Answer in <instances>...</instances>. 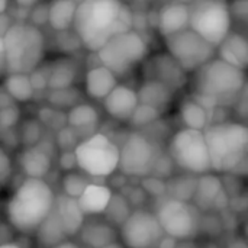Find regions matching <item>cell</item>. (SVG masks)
I'll list each match as a JSON object with an SVG mask.
<instances>
[{"label": "cell", "mask_w": 248, "mask_h": 248, "mask_svg": "<svg viewBox=\"0 0 248 248\" xmlns=\"http://www.w3.org/2000/svg\"><path fill=\"white\" fill-rule=\"evenodd\" d=\"M71 29L81 46L96 52L113 35L132 29V12L122 0H81Z\"/></svg>", "instance_id": "obj_1"}, {"label": "cell", "mask_w": 248, "mask_h": 248, "mask_svg": "<svg viewBox=\"0 0 248 248\" xmlns=\"http://www.w3.org/2000/svg\"><path fill=\"white\" fill-rule=\"evenodd\" d=\"M246 71L240 70L217 55L193 73L196 99L208 112L217 106L234 105L240 93L247 87Z\"/></svg>", "instance_id": "obj_2"}, {"label": "cell", "mask_w": 248, "mask_h": 248, "mask_svg": "<svg viewBox=\"0 0 248 248\" xmlns=\"http://www.w3.org/2000/svg\"><path fill=\"white\" fill-rule=\"evenodd\" d=\"M212 171L240 174L247 167L248 128L243 122H212L203 129Z\"/></svg>", "instance_id": "obj_3"}, {"label": "cell", "mask_w": 248, "mask_h": 248, "mask_svg": "<svg viewBox=\"0 0 248 248\" xmlns=\"http://www.w3.org/2000/svg\"><path fill=\"white\" fill-rule=\"evenodd\" d=\"M54 202L55 193L48 182L26 177L7 202V224L20 234H33L54 208Z\"/></svg>", "instance_id": "obj_4"}, {"label": "cell", "mask_w": 248, "mask_h": 248, "mask_svg": "<svg viewBox=\"0 0 248 248\" xmlns=\"http://www.w3.org/2000/svg\"><path fill=\"white\" fill-rule=\"evenodd\" d=\"M6 71L29 74L41 67L46 42L42 31L28 22H13L3 36Z\"/></svg>", "instance_id": "obj_5"}, {"label": "cell", "mask_w": 248, "mask_h": 248, "mask_svg": "<svg viewBox=\"0 0 248 248\" xmlns=\"http://www.w3.org/2000/svg\"><path fill=\"white\" fill-rule=\"evenodd\" d=\"M147 42L140 32L129 29L109 38L97 51L99 64L110 70L116 77L132 73L147 58Z\"/></svg>", "instance_id": "obj_6"}, {"label": "cell", "mask_w": 248, "mask_h": 248, "mask_svg": "<svg viewBox=\"0 0 248 248\" xmlns=\"http://www.w3.org/2000/svg\"><path fill=\"white\" fill-rule=\"evenodd\" d=\"M74 155L77 167L92 179L110 177L118 171L119 145L106 134L94 132L78 141Z\"/></svg>", "instance_id": "obj_7"}, {"label": "cell", "mask_w": 248, "mask_h": 248, "mask_svg": "<svg viewBox=\"0 0 248 248\" xmlns=\"http://www.w3.org/2000/svg\"><path fill=\"white\" fill-rule=\"evenodd\" d=\"M187 9L189 29L215 48L231 32L232 17L225 0H193Z\"/></svg>", "instance_id": "obj_8"}, {"label": "cell", "mask_w": 248, "mask_h": 248, "mask_svg": "<svg viewBox=\"0 0 248 248\" xmlns=\"http://www.w3.org/2000/svg\"><path fill=\"white\" fill-rule=\"evenodd\" d=\"M169 157L185 173L201 176L212 171L203 131L190 128L177 131L170 140Z\"/></svg>", "instance_id": "obj_9"}, {"label": "cell", "mask_w": 248, "mask_h": 248, "mask_svg": "<svg viewBox=\"0 0 248 248\" xmlns=\"http://www.w3.org/2000/svg\"><path fill=\"white\" fill-rule=\"evenodd\" d=\"M155 217L164 235L177 241L192 240L201 231L199 209L190 202L167 198L158 205Z\"/></svg>", "instance_id": "obj_10"}, {"label": "cell", "mask_w": 248, "mask_h": 248, "mask_svg": "<svg viewBox=\"0 0 248 248\" xmlns=\"http://www.w3.org/2000/svg\"><path fill=\"white\" fill-rule=\"evenodd\" d=\"M160 157L155 142L144 132H131L119 147L118 170L125 177H145L153 173Z\"/></svg>", "instance_id": "obj_11"}, {"label": "cell", "mask_w": 248, "mask_h": 248, "mask_svg": "<svg viewBox=\"0 0 248 248\" xmlns=\"http://www.w3.org/2000/svg\"><path fill=\"white\" fill-rule=\"evenodd\" d=\"M164 44L167 52L187 74L195 73L217 55V48L189 28L164 38Z\"/></svg>", "instance_id": "obj_12"}, {"label": "cell", "mask_w": 248, "mask_h": 248, "mask_svg": "<svg viewBox=\"0 0 248 248\" xmlns=\"http://www.w3.org/2000/svg\"><path fill=\"white\" fill-rule=\"evenodd\" d=\"M118 235L125 248H155L164 232L155 214L147 209H135L119 227Z\"/></svg>", "instance_id": "obj_13"}, {"label": "cell", "mask_w": 248, "mask_h": 248, "mask_svg": "<svg viewBox=\"0 0 248 248\" xmlns=\"http://www.w3.org/2000/svg\"><path fill=\"white\" fill-rule=\"evenodd\" d=\"M142 62V76L145 80H155L158 83H163L174 93L187 84V73L167 51L145 58Z\"/></svg>", "instance_id": "obj_14"}, {"label": "cell", "mask_w": 248, "mask_h": 248, "mask_svg": "<svg viewBox=\"0 0 248 248\" xmlns=\"http://www.w3.org/2000/svg\"><path fill=\"white\" fill-rule=\"evenodd\" d=\"M106 113L118 121V122H128L138 106V96L137 90L125 86L116 84L112 92L102 100Z\"/></svg>", "instance_id": "obj_15"}, {"label": "cell", "mask_w": 248, "mask_h": 248, "mask_svg": "<svg viewBox=\"0 0 248 248\" xmlns=\"http://www.w3.org/2000/svg\"><path fill=\"white\" fill-rule=\"evenodd\" d=\"M227 196V190L225 186L222 183V180L209 173L201 174V177H198V183H196V189H195V195H193V205L199 209V211H208V209H222V203L221 199Z\"/></svg>", "instance_id": "obj_16"}, {"label": "cell", "mask_w": 248, "mask_h": 248, "mask_svg": "<svg viewBox=\"0 0 248 248\" xmlns=\"http://www.w3.org/2000/svg\"><path fill=\"white\" fill-rule=\"evenodd\" d=\"M157 29L163 38L189 28V9L186 3L167 1L157 12Z\"/></svg>", "instance_id": "obj_17"}, {"label": "cell", "mask_w": 248, "mask_h": 248, "mask_svg": "<svg viewBox=\"0 0 248 248\" xmlns=\"http://www.w3.org/2000/svg\"><path fill=\"white\" fill-rule=\"evenodd\" d=\"M22 173L29 179H45L51 171V154L39 144L25 147L17 158Z\"/></svg>", "instance_id": "obj_18"}, {"label": "cell", "mask_w": 248, "mask_h": 248, "mask_svg": "<svg viewBox=\"0 0 248 248\" xmlns=\"http://www.w3.org/2000/svg\"><path fill=\"white\" fill-rule=\"evenodd\" d=\"M54 211L62 225V230H64L67 238L77 235L86 221V215L80 209L77 199L68 198L62 193L55 195Z\"/></svg>", "instance_id": "obj_19"}, {"label": "cell", "mask_w": 248, "mask_h": 248, "mask_svg": "<svg viewBox=\"0 0 248 248\" xmlns=\"http://www.w3.org/2000/svg\"><path fill=\"white\" fill-rule=\"evenodd\" d=\"M217 57L246 71L248 67V42L246 36L238 32H230L217 46Z\"/></svg>", "instance_id": "obj_20"}, {"label": "cell", "mask_w": 248, "mask_h": 248, "mask_svg": "<svg viewBox=\"0 0 248 248\" xmlns=\"http://www.w3.org/2000/svg\"><path fill=\"white\" fill-rule=\"evenodd\" d=\"M99 112L93 105L78 102L68 109V113L65 115V124L77 134V137H81L83 140L96 132L94 128L99 124Z\"/></svg>", "instance_id": "obj_21"}, {"label": "cell", "mask_w": 248, "mask_h": 248, "mask_svg": "<svg viewBox=\"0 0 248 248\" xmlns=\"http://www.w3.org/2000/svg\"><path fill=\"white\" fill-rule=\"evenodd\" d=\"M118 84V77L105 65H93L84 77V92L90 99L103 100Z\"/></svg>", "instance_id": "obj_22"}, {"label": "cell", "mask_w": 248, "mask_h": 248, "mask_svg": "<svg viewBox=\"0 0 248 248\" xmlns=\"http://www.w3.org/2000/svg\"><path fill=\"white\" fill-rule=\"evenodd\" d=\"M113 190L105 183L90 182L83 193L77 198V203L84 215H100L105 212Z\"/></svg>", "instance_id": "obj_23"}, {"label": "cell", "mask_w": 248, "mask_h": 248, "mask_svg": "<svg viewBox=\"0 0 248 248\" xmlns=\"http://www.w3.org/2000/svg\"><path fill=\"white\" fill-rule=\"evenodd\" d=\"M137 96L138 103L154 108L155 110L163 113L171 105L174 92L155 80H144L141 87L137 90Z\"/></svg>", "instance_id": "obj_24"}, {"label": "cell", "mask_w": 248, "mask_h": 248, "mask_svg": "<svg viewBox=\"0 0 248 248\" xmlns=\"http://www.w3.org/2000/svg\"><path fill=\"white\" fill-rule=\"evenodd\" d=\"M80 240L86 247L89 248H102L108 246L109 243H113L118 240V231L116 227L109 224L108 221H90L83 224L81 230L78 231Z\"/></svg>", "instance_id": "obj_25"}, {"label": "cell", "mask_w": 248, "mask_h": 248, "mask_svg": "<svg viewBox=\"0 0 248 248\" xmlns=\"http://www.w3.org/2000/svg\"><path fill=\"white\" fill-rule=\"evenodd\" d=\"M76 74H77V67L74 61H71L70 58L62 57L52 61L48 67V71L45 73L48 89L58 90V89L71 87L76 80Z\"/></svg>", "instance_id": "obj_26"}, {"label": "cell", "mask_w": 248, "mask_h": 248, "mask_svg": "<svg viewBox=\"0 0 248 248\" xmlns=\"http://www.w3.org/2000/svg\"><path fill=\"white\" fill-rule=\"evenodd\" d=\"M76 7L77 4L70 0H51V3H48L46 23L55 32L70 31L73 28Z\"/></svg>", "instance_id": "obj_27"}, {"label": "cell", "mask_w": 248, "mask_h": 248, "mask_svg": "<svg viewBox=\"0 0 248 248\" xmlns=\"http://www.w3.org/2000/svg\"><path fill=\"white\" fill-rule=\"evenodd\" d=\"M33 234H36V241L42 248H52L54 246L60 244L61 241L67 240V235L62 230V225L54 208L45 217V219L39 224V227L36 228Z\"/></svg>", "instance_id": "obj_28"}, {"label": "cell", "mask_w": 248, "mask_h": 248, "mask_svg": "<svg viewBox=\"0 0 248 248\" xmlns=\"http://www.w3.org/2000/svg\"><path fill=\"white\" fill-rule=\"evenodd\" d=\"M179 113L185 128L203 131L211 124L209 112L193 97H189L182 102Z\"/></svg>", "instance_id": "obj_29"}, {"label": "cell", "mask_w": 248, "mask_h": 248, "mask_svg": "<svg viewBox=\"0 0 248 248\" xmlns=\"http://www.w3.org/2000/svg\"><path fill=\"white\" fill-rule=\"evenodd\" d=\"M3 87L15 103H26L32 100V97L35 96V90L31 84L28 74H22V73L6 74Z\"/></svg>", "instance_id": "obj_30"}, {"label": "cell", "mask_w": 248, "mask_h": 248, "mask_svg": "<svg viewBox=\"0 0 248 248\" xmlns=\"http://www.w3.org/2000/svg\"><path fill=\"white\" fill-rule=\"evenodd\" d=\"M166 183H167V195H169V198L190 202L193 199V195H195L198 177H195V174L187 173L185 176H179V177L166 180Z\"/></svg>", "instance_id": "obj_31"}, {"label": "cell", "mask_w": 248, "mask_h": 248, "mask_svg": "<svg viewBox=\"0 0 248 248\" xmlns=\"http://www.w3.org/2000/svg\"><path fill=\"white\" fill-rule=\"evenodd\" d=\"M131 212H132V206L128 202V199L125 198V195L113 192L103 214L109 224L119 228L124 224V221L129 217Z\"/></svg>", "instance_id": "obj_32"}, {"label": "cell", "mask_w": 248, "mask_h": 248, "mask_svg": "<svg viewBox=\"0 0 248 248\" xmlns=\"http://www.w3.org/2000/svg\"><path fill=\"white\" fill-rule=\"evenodd\" d=\"M92 180L89 179V176H84V173H76V171H68L62 179H61V189H62V195L77 199L83 190L86 189V186L90 183Z\"/></svg>", "instance_id": "obj_33"}, {"label": "cell", "mask_w": 248, "mask_h": 248, "mask_svg": "<svg viewBox=\"0 0 248 248\" xmlns=\"http://www.w3.org/2000/svg\"><path fill=\"white\" fill-rule=\"evenodd\" d=\"M48 102L51 103V106L57 109H62V108L70 109L80 102V94H78V90L73 87L51 90V93L48 94Z\"/></svg>", "instance_id": "obj_34"}, {"label": "cell", "mask_w": 248, "mask_h": 248, "mask_svg": "<svg viewBox=\"0 0 248 248\" xmlns=\"http://www.w3.org/2000/svg\"><path fill=\"white\" fill-rule=\"evenodd\" d=\"M160 115L161 113L158 110H155L154 108L138 103V106L135 108V110L128 122L135 128H145V126H150L151 124H154L160 118Z\"/></svg>", "instance_id": "obj_35"}, {"label": "cell", "mask_w": 248, "mask_h": 248, "mask_svg": "<svg viewBox=\"0 0 248 248\" xmlns=\"http://www.w3.org/2000/svg\"><path fill=\"white\" fill-rule=\"evenodd\" d=\"M141 189L145 192V195H151L154 198H163L167 195V183L164 179L157 176H145L141 177Z\"/></svg>", "instance_id": "obj_36"}, {"label": "cell", "mask_w": 248, "mask_h": 248, "mask_svg": "<svg viewBox=\"0 0 248 248\" xmlns=\"http://www.w3.org/2000/svg\"><path fill=\"white\" fill-rule=\"evenodd\" d=\"M41 132H42V129H41V124L38 121H26L22 131H20L22 144L25 147L36 145L42 138Z\"/></svg>", "instance_id": "obj_37"}, {"label": "cell", "mask_w": 248, "mask_h": 248, "mask_svg": "<svg viewBox=\"0 0 248 248\" xmlns=\"http://www.w3.org/2000/svg\"><path fill=\"white\" fill-rule=\"evenodd\" d=\"M78 137L77 134L70 128V126H62L57 132V145L61 148V151H73L76 145L78 144Z\"/></svg>", "instance_id": "obj_38"}, {"label": "cell", "mask_w": 248, "mask_h": 248, "mask_svg": "<svg viewBox=\"0 0 248 248\" xmlns=\"http://www.w3.org/2000/svg\"><path fill=\"white\" fill-rule=\"evenodd\" d=\"M19 116H20V110L16 106V103L0 109V131L15 128L19 121Z\"/></svg>", "instance_id": "obj_39"}, {"label": "cell", "mask_w": 248, "mask_h": 248, "mask_svg": "<svg viewBox=\"0 0 248 248\" xmlns=\"http://www.w3.org/2000/svg\"><path fill=\"white\" fill-rule=\"evenodd\" d=\"M12 160L9 157V154L4 151L3 147H0V185L3 186L4 183H7V180L12 176Z\"/></svg>", "instance_id": "obj_40"}, {"label": "cell", "mask_w": 248, "mask_h": 248, "mask_svg": "<svg viewBox=\"0 0 248 248\" xmlns=\"http://www.w3.org/2000/svg\"><path fill=\"white\" fill-rule=\"evenodd\" d=\"M60 169L64 171H74V169L77 167V161H76V155H74V150L73 151H61L60 155Z\"/></svg>", "instance_id": "obj_41"}, {"label": "cell", "mask_w": 248, "mask_h": 248, "mask_svg": "<svg viewBox=\"0 0 248 248\" xmlns=\"http://www.w3.org/2000/svg\"><path fill=\"white\" fill-rule=\"evenodd\" d=\"M230 12H231V17H237L238 20L246 22L247 20V0H237L232 6H230Z\"/></svg>", "instance_id": "obj_42"}, {"label": "cell", "mask_w": 248, "mask_h": 248, "mask_svg": "<svg viewBox=\"0 0 248 248\" xmlns=\"http://www.w3.org/2000/svg\"><path fill=\"white\" fill-rule=\"evenodd\" d=\"M13 20L10 17V15H7L6 12L4 13H0V38L4 36V33L7 32V29L12 26Z\"/></svg>", "instance_id": "obj_43"}, {"label": "cell", "mask_w": 248, "mask_h": 248, "mask_svg": "<svg viewBox=\"0 0 248 248\" xmlns=\"http://www.w3.org/2000/svg\"><path fill=\"white\" fill-rule=\"evenodd\" d=\"M177 243H179V241H177L176 238L169 237V235H164V237L160 240V243L157 244V247L155 248H176Z\"/></svg>", "instance_id": "obj_44"}, {"label": "cell", "mask_w": 248, "mask_h": 248, "mask_svg": "<svg viewBox=\"0 0 248 248\" xmlns=\"http://www.w3.org/2000/svg\"><path fill=\"white\" fill-rule=\"evenodd\" d=\"M7 74L6 71V58H4V44L3 38H0V77Z\"/></svg>", "instance_id": "obj_45"}, {"label": "cell", "mask_w": 248, "mask_h": 248, "mask_svg": "<svg viewBox=\"0 0 248 248\" xmlns=\"http://www.w3.org/2000/svg\"><path fill=\"white\" fill-rule=\"evenodd\" d=\"M15 1L19 7H23V9H32L33 6L39 3V0H15Z\"/></svg>", "instance_id": "obj_46"}, {"label": "cell", "mask_w": 248, "mask_h": 248, "mask_svg": "<svg viewBox=\"0 0 248 248\" xmlns=\"http://www.w3.org/2000/svg\"><path fill=\"white\" fill-rule=\"evenodd\" d=\"M52 248H81L78 244H76L74 241H70L68 238L67 240H64V241H61L60 244H57V246H54Z\"/></svg>", "instance_id": "obj_47"}, {"label": "cell", "mask_w": 248, "mask_h": 248, "mask_svg": "<svg viewBox=\"0 0 248 248\" xmlns=\"http://www.w3.org/2000/svg\"><path fill=\"white\" fill-rule=\"evenodd\" d=\"M176 248H198L193 243H189V240H186V241H179L177 243V246H176Z\"/></svg>", "instance_id": "obj_48"}, {"label": "cell", "mask_w": 248, "mask_h": 248, "mask_svg": "<svg viewBox=\"0 0 248 248\" xmlns=\"http://www.w3.org/2000/svg\"><path fill=\"white\" fill-rule=\"evenodd\" d=\"M0 248H23L20 244L15 243V241H9V243H4V244H0Z\"/></svg>", "instance_id": "obj_49"}, {"label": "cell", "mask_w": 248, "mask_h": 248, "mask_svg": "<svg viewBox=\"0 0 248 248\" xmlns=\"http://www.w3.org/2000/svg\"><path fill=\"white\" fill-rule=\"evenodd\" d=\"M9 4H10V0H0V13H4V12H7V9H9Z\"/></svg>", "instance_id": "obj_50"}, {"label": "cell", "mask_w": 248, "mask_h": 248, "mask_svg": "<svg viewBox=\"0 0 248 248\" xmlns=\"http://www.w3.org/2000/svg\"><path fill=\"white\" fill-rule=\"evenodd\" d=\"M102 248H125V246L116 240V241H113V243H109L108 246H105V247H102Z\"/></svg>", "instance_id": "obj_51"}, {"label": "cell", "mask_w": 248, "mask_h": 248, "mask_svg": "<svg viewBox=\"0 0 248 248\" xmlns=\"http://www.w3.org/2000/svg\"><path fill=\"white\" fill-rule=\"evenodd\" d=\"M174 1H180V3H186V4H189L190 1H193V0H174Z\"/></svg>", "instance_id": "obj_52"}, {"label": "cell", "mask_w": 248, "mask_h": 248, "mask_svg": "<svg viewBox=\"0 0 248 248\" xmlns=\"http://www.w3.org/2000/svg\"><path fill=\"white\" fill-rule=\"evenodd\" d=\"M70 1H73V3H76V4H78V3H80L81 0H70Z\"/></svg>", "instance_id": "obj_53"}, {"label": "cell", "mask_w": 248, "mask_h": 248, "mask_svg": "<svg viewBox=\"0 0 248 248\" xmlns=\"http://www.w3.org/2000/svg\"><path fill=\"white\" fill-rule=\"evenodd\" d=\"M137 1H144V0H137Z\"/></svg>", "instance_id": "obj_54"}, {"label": "cell", "mask_w": 248, "mask_h": 248, "mask_svg": "<svg viewBox=\"0 0 248 248\" xmlns=\"http://www.w3.org/2000/svg\"><path fill=\"white\" fill-rule=\"evenodd\" d=\"M0 189H1V185H0Z\"/></svg>", "instance_id": "obj_55"}]
</instances>
